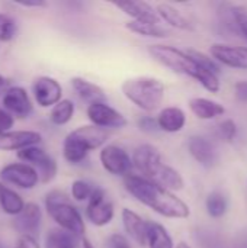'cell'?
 Segmentation results:
<instances>
[{
	"instance_id": "35",
	"label": "cell",
	"mask_w": 247,
	"mask_h": 248,
	"mask_svg": "<svg viewBox=\"0 0 247 248\" xmlns=\"http://www.w3.org/2000/svg\"><path fill=\"white\" fill-rule=\"evenodd\" d=\"M106 247L108 248H131V244L128 238L122 234H112L106 240Z\"/></svg>"
},
{
	"instance_id": "12",
	"label": "cell",
	"mask_w": 247,
	"mask_h": 248,
	"mask_svg": "<svg viewBox=\"0 0 247 248\" xmlns=\"http://www.w3.org/2000/svg\"><path fill=\"white\" fill-rule=\"evenodd\" d=\"M210 55L218 62L230 68L247 70V46L213 44L210 46Z\"/></svg>"
},
{
	"instance_id": "26",
	"label": "cell",
	"mask_w": 247,
	"mask_h": 248,
	"mask_svg": "<svg viewBox=\"0 0 247 248\" xmlns=\"http://www.w3.org/2000/svg\"><path fill=\"white\" fill-rule=\"evenodd\" d=\"M125 28L137 35L141 36H147V38H157V39H163L170 36V31L160 26L159 23H144V22H135V20H130L125 23Z\"/></svg>"
},
{
	"instance_id": "32",
	"label": "cell",
	"mask_w": 247,
	"mask_h": 248,
	"mask_svg": "<svg viewBox=\"0 0 247 248\" xmlns=\"http://www.w3.org/2000/svg\"><path fill=\"white\" fill-rule=\"evenodd\" d=\"M16 35V23L15 20L4 15L0 13V42H7L12 41Z\"/></svg>"
},
{
	"instance_id": "30",
	"label": "cell",
	"mask_w": 247,
	"mask_h": 248,
	"mask_svg": "<svg viewBox=\"0 0 247 248\" xmlns=\"http://www.w3.org/2000/svg\"><path fill=\"white\" fill-rule=\"evenodd\" d=\"M73 115H74V103L68 99H64L52 108L49 113V119L54 125L61 126V125L68 124Z\"/></svg>"
},
{
	"instance_id": "39",
	"label": "cell",
	"mask_w": 247,
	"mask_h": 248,
	"mask_svg": "<svg viewBox=\"0 0 247 248\" xmlns=\"http://www.w3.org/2000/svg\"><path fill=\"white\" fill-rule=\"evenodd\" d=\"M234 96L239 102L247 103V81H239L234 84Z\"/></svg>"
},
{
	"instance_id": "38",
	"label": "cell",
	"mask_w": 247,
	"mask_h": 248,
	"mask_svg": "<svg viewBox=\"0 0 247 248\" xmlns=\"http://www.w3.org/2000/svg\"><path fill=\"white\" fill-rule=\"evenodd\" d=\"M15 121L12 115L7 110L0 109V132H9V129L13 126Z\"/></svg>"
},
{
	"instance_id": "31",
	"label": "cell",
	"mask_w": 247,
	"mask_h": 248,
	"mask_svg": "<svg viewBox=\"0 0 247 248\" xmlns=\"http://www.w3.org/2000/svg\"><path fill=\"white\" fill-rule=\"evenodd\" d=\"M93 190H95V187L90 183H87L86 180H74L71 185V196L77 202L89 201Z\"/></svg>"
},
{
	"instance_id": "9",
	"label": "cell",
	"mask_w": 247,
	"mask_h": 248,
	"mask_svg": "<svg viewBox=\"0 0 247 248\" xmlns=\"http://www.w3.org/2000/svg\"><path fill=\"white\" fill-rule=\"evenodd\" d=\"M86 113L92 125L103 128V129H111V128L121 129L128 124L127 118L121 112L109 106L106 102H98V103L89 105Z\"/></svg>"
},
{
	"instance_id": "36",
	"label": "cell",
	"mask_w": 247,
	"mask_h": 248,
	"mask_svg": "<svg viewBox=\"0 0 247 248\" xmlns=\"http://www.w3.org/2000/svg\"><path fill=\"white\" fill-rule=\"evenodd\" d=\"M138 126L143 132H148V134H153V132H157L160 131L159 128V124H157V118H151V116H144L138 121Z\"/></svg>"
},
{
	"instance_id": "33",
	"label": "cell",
	"mask_w": 247,
	"mask_h": 248,
	"mask_svg": "<svg viewBox=\"0 0 247 248\" xmlns=\"http://www.w3.org/2000/svg\"><path fill=\"white\" fill-rule=\"evenodd\" d=\"M220 135L227 141V142H231L234 138H236V134H237V126L234 124V121L231 119H226L220 124Z\"/></svg>"
},
{
	"instance_id": "27",
	"label": "cell",
	"mask_w": 247,
	"mask_h": 248,
	"mask_svg": "<svg viewBox=\"0 0 247 248\" xmlns=\"http://www.w3.org/2000/svg\"><path fill=\"white\" fill-rule=\"evenodd\" d=\"M148 248H175L173 240L167 230L154 221H150L148 225V241H147Z\"/></svg>"
},
{
	"instance_id": "10",
	"label": "cell",
	"mask_w": 247,
	"mask_h": 248,
	"mask_svg": "<svg viewBox=\"0 0 247 248\" xmlns=\"http://www.w3.org/2000/svg\"><path fill=\"white\" fill-rule=\"evenodd\" d=\"M132 164L143 177L153 180L165 163L162 161V155L154 145L141 144L132 153Z\"/></svg>"
},
{
	"instance_id": "22",
	"label": "cell",
	"mask_w": 247,
	"mask_h": 248,
	"mask_svg": "<svg viewBox=\"0 0 247 248\" xmlns=\"http://www.w3.org/2000/svg\"><path fill=\"white\" fill-rule=\"evenodd\" d=\"M70 81H71L74 92L79 94V97L82 100L87 102L89 105L98 103V102H106V94H105L103 89L99 87L98 84H95L83 77H73Z\"/></svg>"
},
{
	"instance_id": "23",
	"label": "cell",
	"mask_w": 247,
	"mask_h": 248,
	"mask_svg": "<svg viewBox=\"0 0 247 248\" xmlns=\"http://www.w3.org/2000/svg\"><path fill=\"white\" fill-rule=\"evenodd\" d=\"M156 10L159 13V17L162 20H165L167 25H170L172 28H176V29H181V31H192L194 29L192 22L181 10H178L172 4L160 3V4H157Z\"/></svg>"
},
{
	"instance_id": "19",
	"label": "cell",
	"mask_w": 247,
	"mask_h": 248,
	"mask_svg": "<svg viewBox=\"0 0 247 248\" xmlns=\"http://www.w3.org/2000/svg\"><path fill=\"white\" fill-rule=\"evenodd\" d=\"M42 222V212L39 205L29 202L25 205L20 215H17L13 219V228L19 232H23V235H32L38 232Z\"/></svg>"
},
{
	"instance_id": "18",
	"label": "cell",
	"mask_w": 247,
	"mask_h": 248,
	"mask_svg": "<svg viewBox=\"0 0 247 248\" xmlns=\"http://www.w3.org/2000/svg\"><path fill=\"white\" fill-rule=\"evenodd\" d=\"M42 141L41 134L35 131H12L0 132V151L23 150L26 147H33Z\"/></svg>"
},
{
	"instance_id": "40",
	"label": "cell",
	"mask_w": 247,
	"mask_h": 248,
	"mask_svg": "<svg viewBox=\"0 0 247 248\" xmlns=\"http://www.w3.org/2000/svg\"><path fill=\"white\" fill-rule=\"evenodd\" d=\"M73 248H95L92 246V243L83 235V237H76V241H74V247Z\"/></svg>"
},
{
	"instance_id": "8",
	"label": "cell",
	"mask_w": 247,
	"mask_h": 248,
	"mask_svg": "<svg viewBox=\"0 0 247 248\" xmlns=\"http://www.w3.org/2000/svg\"><path fill=\"white\" fill-rule=\"evenodd\" d=\"M114 214V203L109 201L106 192L102 187H95L86 208L87 219L96 227H105L112 221Z\"/></svg>"
},
{
	"instance_id": "43",
	"label": "cell",
	"mask_w": 247,
	"mask_h": 248,
	"mask_svg": "<svg viewBox=\"0 0 247 248\" xmlns=\"http://www.w3.org/2000/svg\"><path fill=\"white\" fill-rule=\"evenodd\" d=\"M176 248H191V247H189L186 243H183V241H182V243H179V244L176 246Z\"/></svg>"
},
{
	"instance_id": "28",
	"label": "cell",
	"mask_w": 247,
	"mask_h": 248,
	"mask_svg": "<svg viewBox=\"0 0 247 248\" xmlns=\"http://www.w3.org/2000/svg\"><path fill=\"white\" fill-rule=\"evenodd\" d=\"M205 208H207V214L211 218H221L226 215V212L229 209V201L223 192L214 190L207 196Z\"/></svg>"
},
{
	"instance_id": "21",
	"label": "cell",
	"mask_w": 247,
	"mask_h": 248,
	"mask_svg": "<svg viewBox=\"0 0 247 248\" xmlns=\"http://www.w3.org/2000/svg\"><path fill=\"white\" fill-rule=\"evenodd\" d=\"M157 124H159L160 131H165L169 134H176L185 128L186 115L181 108L169 106V108H165L160 110V113L157 115Z\"/></svg>"
},
{
	"instance_id": "41",
	"label": "cell",
	"mask_w": 247,
	"mask_h": 248,
	"mask_svg": "<svg viewBox=\"0 0 247 248\" xmlns=\"http://www.w3.org/2000/svg\"><path fill=\"white\" fill-rule=\"evenodd\" d=\"M19 6H25V7H45L47 3L39 0V1H17Z\"/></svg>"
},
{
	"instance_id": "20",
	"label": "cell",
	"mask_w": 247,
	"mask_h": 248,
	"mask_svg": "<svg viewBox=\"0 0 247 248\" xmlns=\"http://www.w3.org/2000/svg\"><path fill=\"white\" fill-rule=\"evenodd\" d=\"M188 106L191 112L202 121H211L226 113V108L221 103L207 97H192L188 102Z\"/></svg>"
},
{
	"instance_id": "7",
	"label": "cell",
	"mask_w": 247,
	"mask_h": 248,
	"mask_svg": "<svg viewBox=\"0 0 247 248\" xmlns=\"http://www.w3.org/2000/svg\"><path fill=\"white\" fill-rule=\"evenodd\" d=\"M17 157L26 163L33 164V169L39 174V180L42 183L51 182L55 174H57V163L55 160L48 155L42 148L33 145V147H26L23 150L17 151Z\"/></svg>"
},
{
	"instance_id": "13",
	"label": "cell",
	"mask_w": 247,
	"mask_h": 248,
	"mask_svg": "<svg viewBox=\"0 0 247 248\" xmlns=\"http://www.w3.org/2000/svg\"><path fill=\"white\" fill-rule=\"evenodd\" d=\"M32 93H33L36 103L41 108H49V106H55L58 102H61L63 87L55 78L42 76L33 81Z\"/></svg>"
},
{
	"instance_id": "29",
	"label": "cell",
	"mask_w": 247,
	"mask_h": 248,
	"mask_svg": "<svg viewBox=\"0 0 247 248\" xmlns=\"http://www.w3.org/2000/svg\"><path fill=\"white\" fill-rule=\"evenodd\" d=\"M76 235L61 230L54 228L45 237V248H73Z\"/></svg>"
},
{
	"instance_id": "2",
	"label": "cell",
	"mask_w": 247,
	"mask_h": 248,
	"mask_svg": "<svg viewBox=\"0 0 247 248\" xmlns=\"http://www.w3.org/2000/svg\"><path fill=\"white\" fill-rule=\"evenodd\" d=\"M111 132L95 125H83L71 131L63 142V157L70 164H79L87 154L106 144Z\"/></svg>"
},
{
	"instance_id": "5",
	"label": "cell",
	"mask_w": 247,
	"mask_h": 248,
	"mask_svg": "<svg viewBox=\"0 0 247 248\" xmlns=\"http://www.w3.org/2000/svg\"><path fill=\"white\" fill-rule=\"evenodd\" d=\"M147 51L156 62L178 74H185L194 78L199 67V64L188 54V51L179 49L172 45L154 44V45H148Z\"/></svg>"
},
{
	"instance_id": "44",
	"label": "cell",
	"mask_w": 247,
	"mask_h": 248,
	"mask_svg": "<svg viewBox=\"0 0 247 248\" xmlns=\"http://www.w3.org/2000/svg\"><path fill=\"white\" fill-rule=\"evenodd\" d=\"M240 248H247V243H245V244H242V246H240Z\"/></svg>"
},
{
	"instance_id": "11",
	"label": "cell",
	"mask_w": 247,
	"mask_h": 248,
	"mask_svg": "<svg viewBox=\"0 0 247 248\" xmlns=\"http://www.w3.org/2000/svg\"><path fill=\"white\" fill-rule=\"evenodd\" d=\"M0 177L3 182L15 185L20 189H33L39 182V174L31 164L12 163L1 169Z\"/></svg>"
},
{
	"instance_id": "4",
	"label": "cell",
	"mask_w": 247,
	"mask_h": 248,
	"mask_svg": "<svg viewBox=\"0 0 247 248\" xmlns=\"http://www.w3.org/2000/svg\"><path fill=\"white\" fill-rule=\"evenodd\" d=\"M45 209L48 215L55 221V224L76 235V237H83L86 231L84 221L77 211V208L70 202L68 196L61 192V190H52L45 196Z\"/></svg>"
},
{
	"instance_id": "17",
	"label": "cell",
	"mask_w": 247,
	"mask_h": 248,
	"mask_svg": "<svg viewBox=\"0 0 247 248\" xmlns=\"http://www.w3.org/2000/svg\"><path fill=\"white\" fill-rule=\"evenodd\" d=\"M188 151L204 167H213L218 161L217 148L211 141L204 137L192 135L188 141Z\"/></svg>"
},
{
	"instance_id": "1",
	"label": "cell",
	"mask_w": 247,
	"mask_h": 248,
	"mask_svg": "<svg viewBox=\"0 0 247 248\" xmlns=\"http://www.w3.org/2000/svg\"><path fill=\"white\" fill-rule=\"evenodd\" d=\"M124 186L137 202L165 218L185 219L191 215L189 206L182 199L153 180L137 174H128L124 177Z\"/></svg>"
},
{
	"instance_id": "34",
	"label": "cell",
	"mask_w": 247,
	"mask_h": 248,
	"mask_svg": "<svg viewBox=\"0 0 247 248\" xmlns=\"http://www.w3.org/2000/svg\"><path fill=\"white\" fill-rule=\"evenodd\" d=\"M233 17L236 22V28L242 35L247 38V12L239 7H233Z\"/></svg>"
},
{
	"instance_id": "16",
	"label": "cell",
	"mask_w": 247,
	"mask_h": 248,
	"mask_svg": "<svg viewBox=\"0 0 247 248\" xmlns=\"http://www.w3.org/2000/svg\"><path fill=\"white\" fill-rule=\"evenodd\" d=\"M112 4L135 22L159 23L162 20L157 10L147 1H112Z\"/></svg>"
},
{
	"instance_id": "25",
	"label": "cell",
	"mask_w": 247,
	"mask_h": 248,
	"mask_svg": "<svg viewBox=\"0 0 247 248\" xmlns=\"http://www.w3.org/2000/svg\"><path fill=\"white\" fill-rule=\"evenodd\" d=\"M153 182H156L157 185H160L162 187L173 192V190H182L183 189V177L181 176V173L178 170H175L173 167L163 164L162 169L159 170V173L156 174V177L153 179Z\"/></svg>"
},
{
	"instance_id": "6",
	"label": "cell",
	"mask_w": 247,
	"mask_h": 248,
	"mask_svg": "<svg viewBox=\"0 0 247 248\" xmlns=\"http://www.w3.org/2000/svg\"><path fill=\"white\" fill-rule=\"evenodd\" d=\"M99 160L102 167L112 176H121L127 177L131 174V169L134 167L132 164V157L119 145H105L99 154Z\"/></svg>"
},
{
	"instance_id": "37",
	"label": "cell",
	"mask_w": 247,
	"mask_h": 248,
	"mask_svg": "<svg viewBox=\"0 0 247 248\" xmlns=\"http://www.w3.org/2000/svg\"><path fill=\"white\" fill-rule=\"evenodd\" d=\"M15 248H41L36 238L32 235H20L15 244Z\"/></svg>"
},
{
	"instance_id": "42",
	"label": "cell",
	"mask_w": 247,
	"mask_h": 248,
	"mask_svg": "<svg viewBox=\"0 0 247 248\" xmlns=\"http://www.w3.org/2000/svg\"><path fill=\"white\" fill-rule=\"evenodd\" d=\"M9 86V80L7 78H4L1 74H0V90L1 89H4V87H7Z\"/></svg>"
},
{
	"instance_id": "15",
	"label": "cell",
	"mask_w": 247,
	"mask_h": 248,
	"mask_svg": "<svg viewBox=\"0 0 247 248\" xmlns=\"http://www.w3.org/2000/svg\"><path fill=\"white\" fill-rule=\"evenodd\" d=\"M1 102L9 113H13L20 119L28 118L32 112V102L23 87H9L4 92Z\"/></svg>"
},
{
	"instance_id": "14",
	"label": "cell",
	"mask_w": 247,
	"mask_h": 248,
	"mask_svg": "<svg viewBox=\"0 0 247 248\" xmlns=\"http://www.w3.org/2000/svg\"><path fill=\"white\" fill-rule=\"evenodd\" d=\"M121 218H122V225H124L127 235L140 247H146L147 241H148L150 221H146L141 215H138L137 212H134L128 208L122 209Z\"/></svg>"
},
{
	"instance_id": "3",
	"label": "cell",
	"mask_w": 247,
	"mask_h": 248,
	"mask_svg": "<svg viewBox=\"0 0 247 248\" xmlns=\"http://www.w3.org/2000/svg\"><path fill=\"white\" fill-rule=\"evenodd\" d=\"M165 84L159 78L138 76L127 78L122 86V94L144 112H154L165 100Z\"/></svg>"
},
{
	"instance_id": "24",
	"label": "cell",
	"mask_w": 247,
	"mask_h": 248,
	"mask_svg": "<svg viewBox=\"0 0 247 248\" xmlns=\"http://www.w3.org/2000/svg\"><path fill=\"white\" fill-rule=\"evenodd\" d=\"M25 205L26 203L23 202V199L15 190L0 183V208L4 214L17 217L22 214Z\"/></svg>"
}]
</instances>
